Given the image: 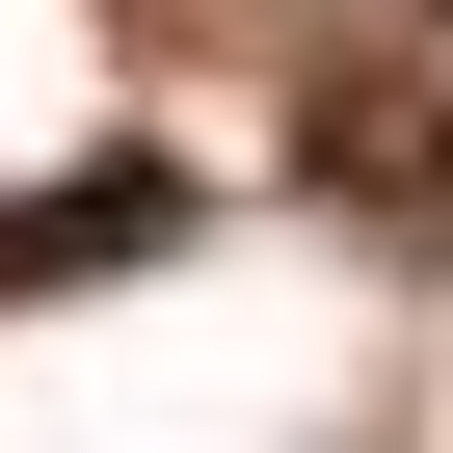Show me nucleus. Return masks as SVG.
I'll use <instances>...</instances> for the list:
<instances>
[{"instance_id":"1","label":"nucleus","mask_w":453,"mask_h":453,"mask_svg":"<svg viewBox=\"0 0 453 453\" xmlns=\"http://www.w3.org/2000/svg\"><path fill=\"white\" fill-rule=\"evenodd\" d=\"M294 187L373 267H453V54H320L294 81Z\"/></svg>"},{"instance_id":"2","label":"nucleus","mask_w":453,"mask_h":453,"mask_svg":"<svg viewBox=\"0 0 453 453\" xmlns=\"http://www.w3.org/2000/svg\"><path fill=\"white\" fill-rule=\"evenodd\" d=\"M187 241V160H54L27 213H0V320H27V294H134Z\"/></svg>"}]
</instances>
